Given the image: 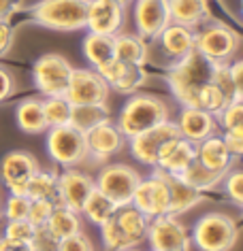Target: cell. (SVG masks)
Masks as SVG:
<instances>
[{
  "mask_svg": "<svg viewBox=\"0 0 243 251\" xmlns=\"http://www.w3.org/2000/svg\"><path fill=\"white\" fill-rule=\"evenodd\" d=\"M179 134V128L177 124L173 122H162L158 126H154L152 130L143 132L135 139H130V151L139 162L147 166H156L158 164V153L164 143H169L171 139H177Z\"/></svg>",
  "mask_w": 243,
  "mask_h": 251,
  "instance_id": "4fadbf2b",
  "label": "cell"
},
{
  "mask_svg": "<svg viewBox=\"0 0 243 251\" xmlns=\"http://www.w3.org/2000/svg\"><path fill=\"white\" fill-rule=\"evenodd\" d=\"M45 226L62 241V238H68V236H73V234H79V232H81V217H79L77 211L58 204L54 209L52 217H49V222Z\"/></svg>",
  "mask_w": 243,
  "mask_h": 251,
  "instance_id": "f546056e",
  "label": "cell"
},
{
  "mask_svg": "<svg viewBox=\"0 0 243 251\" xmlns=\"http://www.w3.org/2000/svg\"><path fill=\"white\" fill-rule=\"evenodd\" d=\"M124 251H136V249H133V247H130V249H124Z\"/></svg>",
  "mask_w": 243,
  "mask_h": 251,
  "instance_id": "816d5d0a",
  "label": "cell"
},
{
  "mask_svg": "<svg viewBox=\"0 0 243 251\" xmlns=\"http://www.w3.org/2000/svg\"><path fill=\"white\" fill-rule=\"evenodd\" d=\"M34 230H36V226L32 222H28V219H11L7 224V228H4V238L28 245L34 236Z\"/></svg>",
  "mask_w": 243,
  "mask_h": 251,
  "instance_id": "d590c367",
  "label": "cell"
},
{
  "mask_svg": "<svg viewBox=\"0 0 243 251\" xmlns=\"http://www.w3.org/2000/svg\"><path fill=\"white\" fill-rule=\"evenodd\" d=\"M124 4L117 0H88L85 28L92 34L115 36L124 26Z\"/></svg>",
  "mask_w": 243,
  "mask_h": 251,
  "instance_id": "5bb4252c",
  "label": "cell"
},
{
  "mask_svg": "<svg viewBox=\"0 0 243 251\" xmlns=\"http://www.w3.org/2000/svg\"><path fill=\"white\" fill-rule=\"evenodd\" d=\"M182 181H186L190 187H194V190L203 192V190H209V187L217 185L224 177V173H216V171H209L207 166H203L198 160H194L192 164L186 168L182 175H177Z\"/></svg>",
  "mask_w": 243,
  "mask_h": 251,
  "instance_id": "1f68e13d",
  "label": "cell"
},
{
  "mask_svg": "<svg viewBox=\"0 0 243 251\" xmlns=\"http://www.w3.org/2000/svg\"><path fill=\"white\" fill-rule=\"evenodd\" d=\"M26 196L30 200H54L58 204V175L39 168L26 183Z\"/></svg>",
  "mask_w": 243,
  "mask_h": 251,
  "instance_id": "4dcf8cb0",
  "label": "cell"
},
{
  "mask_svg": "<svg viewBox=\"0 0 243 251\" xmlns=\"http://www.w3.org/2000/svg\"><path fill=\"white\" fill-rule=\"evenodd\" d=\"M194 160H196L194 143H190L188 139H184V136H177V139H171L169 143L162 145L160 153H158V164L156 166H160L164 175L177 177V175H182Z\"/></svg>",
  "mask_w": 243,
  "mask_h": 251,
  "instance_id": "ffe728a7",
  "label": "cell"
},
{
  "mask_svg": "<svg viewBox=\"0 0 243 251\" xmlns=\"http://www.w3.org/2000/svg\"><path fill=\"white\" fill-rule=\"evenodd\" d=\"M28 211H30V198L28 196H20V194H11L4 206V215L11 219H28Z\"/></svg>",
  "mask_w": 243,
  "mask_h": 251,
  "instance_id": "60d3db41",
  "label": "cell"
},
{
  "mask_svg": "<svg viewBox=\"0 0 243 251\" xmlns=\"http://www.w3.org/2000/svg\"><path fill=\"white\" fill-rule=\"evenodd\" d=\"M226 192L233 202L243 206V171L230 173L226 177Z\"/></svg>",
  "mask_w": 243,
  "mask_h": 251,
  "instance_id": "b9f144b4",
  "label": "cell"
},
{
  "mask_svg": "<svg viewBox=\"0 0 243 251\" xmlns=\"http://www.w3.org/2000/svg\"><path fill=\"white\" fill-rule=\"evenodd\" d=\"M115 211H117V204L111 198L105 196L101 190H96V187L90 192V196L83 202V209H81V213L96 226H103L105 222H109Z\"/></svg>",
  "mask_w": 243,
  "mask_h": 251,
  "instance_id": "f1b7e54d",
  "label": "cell"
},
{
  "mask_svg": "<svg viewBox=\"0 0 243 251\" xmlns=\"http://www.w3.org/2000/svg\"><path fill=\"white\" fill-rule=\"evenodd\" d=\"M166 4H169V15L173 24L196 28L209 17L207 0H166Z\"/></svg>",
  "mask_w": 243,
  "mask_h": 251,
  "instance_id": "cb8c5ba5",
  "label": "cell"
},
{
  "mask_svg": "<svg viewBox=\"0 0 243 251\" xmlns=\"http://www.w3.org/2000/svg\"><path fill=\"white\" fill-rule=\"evenodd\" d=\"M105 119H109L107 104H105V106H73L71 122H68V124L85 134L88 130H92L94 126L105 122Z\"/></svg>",
  "mask_w": 243,
  "mask_h": 251,
  "instance_id": "d6a6232c",
  "label": "cell"
},
{
  "mask_svg": "<svg viewBox=\"0 0 243 251\" xmlns=\"http://www.w3.org/2000/svg\"><path fill=\"white\" fill-rule=\"evenodd\" d=\"M54 200H30V211H28V222H32L36 228L39 226H45L52 217V213L55 209Z\"/></svg>",
  "mask_w": 243,
  "mask_h": 251,
  "instance_id": "f35d334b",
  "label": "cell"
},
{
  "mask_svg": "<svg viewBox=\"0 0 243 251\" xmlns=\"http://www.w3.org/2000/svg\"><path fill=\"white\" fill-rule=\"evenodd\" d=\"M73 66L68 64V60L60 53H45L34 62L32 77L34 85L39 87L41 94L45 96H64L68 79H71Z\"/></svg>",
  "mask_w": 243,
  "mask_h": 251,
  "instance_id": "9c48e42d",
  "label": "cell"
},
{
  "mask_svg": "<svg viewBox=\"0 0 243 251\" xmlns=\"http://www.w3.org/2000/svg\"><path fill=\"white\" fill-rule=\"evenodd\" d=\"M83 55L96 71L107 66L109 62L115 60V47H113V36H103V34H88L83 39Z\"/></svg>",
  "mask_w": 243,
  "mask_h": 251,
  "instance_id": "484cf974",
  "label": "cell"
},
{
  "mask_svg": "<svg viewBox=\"0 0 243 251\" xmlns=\"http://www.w3.org/2000/svg\"><path fill=\"white\" fill-rule=\"evenodd\" d=\"M0 251H30L28 245L9 241V238H0Z\"/></svg>",
  "mask_w": 243,
  "mask_h": 251,
  "instance_id": "681fc988",
  "label": "cell"
},
{
  "mask_svg": "<svg viewBox=\"0 0 243 251\" xmlns=\"http://www.w3.org/2000/svg\"><path fill=\"white\" fill-rule=\"evenodd\" d=\"M32 20L43 28L73 32L85 28L88 0H41L32 7Z\"/></svg>",
  "mask_w": 243,
  "mask_h": 251,
  "instance_id": "277c9868",
  "label": "cell"
},
{
  "mask_svg": "<svg viewBox=\"0 0 243 251\" xmlns=\"http://www.w3.org/2000/svg\"><path fill=\"white\" fill-rule=\"evenodd\" d=\"M141 177L136 175L135 168L126 164H109L98 173L96 179V190H101L105 196L111 198L117 206L133 202V194L139 185Z\"/></svg>",
  "mask_w": 243,
  "mask_h": 251,
  "instance_id": "30bf717a",
  "label": "cell"
},
{
  "mask_svg": "<svg viewBox=\"0 0 243 251\" xmlns=\"http://www.w3.org/2000/svg\"><path fill=\"white\" fill-rule=\"evenodd\" d=\"M226 104H228L226 98L222 96V92L214 83H205L198 87L196 98H194V109H201L205 113H209V115H220Z\"/></svg>",
  "mask_w": 243,
  "mask_h": 251,
  "instance_id": "e575fe53",
  "label": "cell"
},
{
  "mask_svg": "<svg viewBox=\"0 0 243 251\" xmlns=\"http://www.w3.org/2000/svg\"><path fill=\"white\" fill-rule=\"evenodd\" d=\"M36 171H39V162L28 151H9L0 162L2 181L7 183L11 194H20V196H26V183Z\"/></svg>",
  "mask_w": 243,
  "mask_h": 251,
  "instance_id": "2e32d148",
  "label": "cell"
},
{
  "mask_svg": "<svg viewBox=\"0 0 243 251\" xmlns=\"http://www.w3.org/2000/svg\"><path fill=\"white\" fill-rule=\"evenodd\" d=\"M160 45L164 49L166 55L175 60H182L184 55H188L194 49V30L182 24H169L162 32L158 34Z\"/></svg>",
  "mask_w": 243,
  "mask_h": 251,
  "instance_id": "7402d4cb",
  "label": "cell"
},
{
  "mask_svg": "<svg viewBox=\"0 0 243 251\" xmlns=\"http://www.w3.org/2000/svg\"><path fill=\"white\" fill-rule=\"evenodd\" d=\"M11 45H13V28L9 22H0V58L9 53Z\"/></svg>",
  "mask_w": 243,
  "mask_h": 251,
  "instance_id": "bcb514c9",
  "label": "cell"
},
{
  "mask_svg": "<svg viewBox=\"0 0 243 251\" xmlns=\"http://www.w3.org/2000/svg\"><path fill=\"white\" fill-rule=\"evenodd\" d=\"M47 151L62 166H77L88 158V141L85 134L71 124L58 126L47 132Z\"/></svg>",
  "mask_w": 243,
  "mask_h": 251,
  "instance_id": "52a82bcc",
  "label": "cell"
},
{
  "mask_svg": "<svg viewBox=\"0 0 243 251\" xmlns=\"http://www.w3.org/2000/svg\"><path fill=\"white\" fill-rule=\"evenodd\" d=\"M94 181L81 171H64L58 175V204L68 206V209L81 213L85 198L90 196V192L94 190Z\"/></svg>",
  "mask_w": 243,
  "mask_h": 251,
  "instance_id": "e0dca14e",
  "label": "cell"
},
{
  "mask_svg": "<svg viewBox=\"0 0 243 251\" xmlns=\"http://www.w3.org/2000/svg\"><path fill=\"white\" fill-rule=\"evenodd\" d=\"M147 224L149 219L143 215L133 204L117 206L113 217L101 226L103 243L107 251H124L135 247L147 236Z\"/></svg>",
  "mask_w": 243,
  "mask_h": 251,
  "instance_id": "7a4b0ae2",
  "label": "cell"
},
{
  "mask_svg": "<svg viewBox=\"0 0 243 251\" xmlns=\"http://www.w3.org/2000/svg\"><path fill=\"white\" fill-rule=\"evenodd\" d=\"M166 179H169V213L171 215L186 213L201 200V192L194 190V187H190L179 177L166 175Z\"/></svg>",
  "mask_w": 243,
  "mask_h": 251,
  "instance_id": "83f0119b",
  "label": "cell"
},
{
  "mask_svg": "<svg viewBox=\"0 0 243 251\" xmlns=\"http://www.w3.org/2000/svg\"><path fill=\"white\" fill-rule=\"evenodd\" d=\"M15 92V79L4 66H0V102H4L7 98L13 96Z\"/></svg>",
  "mask_w": 243,
  "mask_h": 251,
  "instance_id": "f6af8a7d",
  "label": "cell"
},
{
  "mask_svg": "<svg viewBox=\"0 0 243 251\" xmlns=\"http://www.w3.org/2000/svg\"><path fill=\"white\" fill-rule=\"evenodd\" d=\"M171 24L166 0H136L135 2V26L143 41L158 39V34Z\"/></svg>",
  "mask_w": 243,
  "mask_h": 251,
  "instance_id": "9a60e30c",
  "label": "cell"
},
{
  "mask_svg": "<svg viewBox=\"0 0 243 251\" xmlns=\"http://www.w3.org/2000/svg\"><path fill=\"white\" fill-rule=\"evenodd\" d=\"M130 204L139 209L147 219L166 215L169 213V179L166 175L158 173L147 179H141Z\"/></svg>",
  "mask_w": 243,
  "mask_h": 251,
  "instance_id": "8fae6325",
  "label": "cell"
},
{
  "mask_svg": "<svg viewBox=\"0 0 243 251\" xmlns=\"http://www.w3.org/2000/svg\"><path fill=\"white\" fill-rule=\"evenodd\" d=\"M58 251H92V243L85 234H73L68 238H62Z\"/></svg>",
  "mask_w": 243,
  "mask_h": 251,
  "instance_id": "7bdbcfd3",
  "label": "cell"
},
{
  "mask_svg": "<svg viewBox=\"0 0 243 251\" xmlns=\"http://www.w3.org/2000/svg\"><path fill=\"white\" fill-rule=\"evenodd\" d=\"M230 77H233V83L237 90V100L243 102V60L230 64Z\"/></svg>",
  "mask_w": 243,
  "mask_h": 251,
  "instance_id": "7dc6e473",
  "label": "cell"
},
{
  "mask_svg": "<svg viewBox=\"0 0 243 251\" xmlns=\"http://www.w3.org/2000/svg\"><path fill=\"white\" fill-rule=\"evenodd\" d=\"M220 124L224 126V130H233V128H243V102L235 100L228 102L220 113Z\"/></svg>",
  "mask_w": 243,
  "mask_h": 251,
  "instance_id": "ab89813d",
  "label": "cell"
},
{
  "mask_svg": "<svg viewBox=\"0 0 243 251\" xmlns=\"http://www.w3.org/2000/svg\"><path fill=\"white\" fill-rule=\"evenodd\" d=\"M15 119H17L20 130L26 134H41L45 130H49L45 122V113H43V100L30 98V100L20 102V106L15 111Z\"/></svg>",
  "mask_w": 243,
  "mask_h": 251,
  "instance_id": "d4e9b609",
  "label": "cell"
},
{
  "mask_svg": "<svg viewBox=\"0 0 243 251\" xmlns=\"http://www.w3.org/2000/svg\"><path fill=\"white\" fill-rule=\"evenodd\" d=\"M196 160L201 162L203 166H207L209 171H216V173H224L230 168V162H233V155L228 153L226 149V143L220 136L211 134L207 136L205 141L198 143L196 147Z\"/></svg>",
  "mask_w": 243,
  "mask_h": 251,
  "instance_id": "603a6c76",
  "label": "cell"
},
{
  "mask_svg": "<svg viewBox=\"0 0 243 251\" xmlns=\"http://www.w3.org/2000/svg\"><path fill=\"white\" fill-rule=\"evenodd\" d=\"M237 47L239 36L222 24H205L198 32H194V49L214 64H226L237 53Z\"/></svg>",
  "mask_w": 243,
  "mask_h": 251,
  "instance_id": "ba28073f",
  "label": "cell"
},
{
  "mask_svg": "<svg viewBox=\"0 0 243 251\" xmlns=\"http://www.w3.org/2000/svg\"><path fill=\"white\" fill-rule=\"evenodd\" d=\"M58 247H60V238L55 236L47 226H39V228L34 230L32 241L28 243L30 251H58Z\"/></svg>",
  "mask_w": 243,
  "mask_h": 251,
  "instance_id": "74e56055",
  "label": "cell"
},
{
  "mask_svg": "<svg viewBox=\"0 0 243 251\" xmlns=\"http://www.w3.org/2000/svg\"><path fill=\"white\" fill-rule=\"evenodd\" d=\"M64 98L73 106H105L109 98V85L98 71L73 68Z\"/></svg>",
  "mask_w": 243,
  "mask_h": 251,
  "instance_id": "8992f818",
  "label": "cell"
},
{
  "mask_svg": "<svg viewBox=\"0 0 243 251\" xmlns=\"http://www.w3.org/2000/svg\"><path fill=\"white\" fill-rule=\"evenodd\" d=\"M224 143H226V149H228L230 155L241 158L243 155V128L226 130V134H224Z\"/></svg>",
  "mask_w": 243,
  "mask_h": 251,
  "instance_id": "ee69618b",
  "label": "cell"
},
{
  "mask_svg": "<svg viewBox=\"0 0 243 251\" xmlns=\"http://www.w3.org/2000/svg\"><path fill=\"white\" fill-rule=\"evenodd\" d=\"M162 122H169V106L164 100L139 94L124 104L120 119H117V128L124 134V139H135Z\"/></svg>",
  "mask_w": 243,
  "mask_h": 251,
  "instance_id": "3957f363",
  "label": "cell"
},
{
  "mask_svg": "<svg viewBox=\"0 0 243 251\" xmlns=\"http://www.w3.org/2000/svg\"><path fill=\"white\" fill-rule=\"evenodd\" d=\"M85 141H88V155H92L98 162L115 155L124 147V134L109 119H105V122L94 126L92 130H88L85 132Z\"/></svg>",
  "mask_w": 243,
  "mask_h": 251,
  "instance_id": "ac0fdd59",
  "label": "cell"
},
{
  "mask_svg": "<svg viewBox=\"0 0 243 251\" xmlns=\"http://www.w3.org/2000/svg\"><path fill=\"white\" fill-rule=\"evenodd\" d=\"M117 2H122V4H126V0H117Z\"/></svg>",
  "mask_w": 243,
  "mask_h": 251,
  "instance_id": "f907efd6",
  "label": "cell"
},
{
  "mask_svg": "<svg viewBox=\"0 0 243 251\" xmlns=\"http://www.w3.org/2000/svg\"><path fill=\"white\" fill-rule=\"evenodd\" d=\"M192 241L201 251H230L237 241V226L224 213H209L194 226Z\"/></svg>",
  "mask_w": 243,
  "mask_h": 251,
  "instance_id": "5b68a950",
  "label": "cell"
},
{
  "mask_svg": "<svg viewBox=\"0 0 243 251\" xmlns=\"http://www.w3.org/2000/svg\"><path fill=\"white\" fill-rule=\"evenodd\" d=\"M22 9V0H0V22H9Z\"/></svg>",
  "mask_w": 243,
  "mask_h": 251,
  "instance_id": "c3c4849f",
  "label": "cell"
},
{
  "mask_svg": "<svg viewBox=\"0 0 243 251\" xmlns=\"http://www.w3.org/2000/svg\"><path fill=\"white\" fill-rule=\"evenodd\" d=\"M241 13H243V0H241Z\"/></svg>",
  "mask_w": 243,
  "mask_h": 251,
  "instance_id": "f5cc1de1",
  "label": "cell"
},
{
  "mask_svg": "<svg viewBox=\"0 0 243 251\" xmlns=\"http://www.w3.org/2000/svg\"><path fill=\"white\" fill-rule=\"evenodd\" d=\"M211 83H214L217 90L222 92V96L226 98V102H235V100H237V90H235L233 77H230V66L228 64H216Z\"/></svg>",
  "mask_w": 243,
  "mask_h": 251,
  "instance_id": "8d00e7d4",
  "label": "cell"
},
{
  "mask_svg": "<svg viewBox=\"0 0 243 251\" xmlns=\"http://www.w3.org/2000/svg\"><path fill=\"white\" fill-rule=\"evenodd\" d=\"M71 111L73 104L64 96H49L47 100H43V113H45L47 128L66 126L71 122Z\"/></svg>",
  "mask_w": 243,
  "mask_h": 251,
  "instance_id": "836d02e7",
  "label": "cell"
},
{
  "mask_svg": "<svg viewBox=\"0 0 243 251\" xmlns=\"http://www.w3.org/2000/svg\"><path fill=\"white\" fill-rule=\"evenodd\" d=\"M147 238L152 243L154 251H188L190 249L188 232L171 213L149 219Z\"/></svg>",
  "mask_w": 243,
  "mask_h": 251,
  "instance_id": "7c38bea8",
  "label": "cell"
},
{
  "mask_svg": "<svg viewBox=\"0 0 243 251\" xmlns=\"http://www.w3.org/2000/svg\"><path fill=\"white\" fill-rule=\"evenodd\" d=\"M216 64L207 60L198 49H192L188 55H184L182 60H177V64L171 68L169 73V85L175 98L184 106L194 109V98L198 87L205 83H211Z\"/></svg>",
  "mask_w": 243,
  "mask_h": 251,
  "instance_id": "6da1fadb",
  "label": "cell"
},
{
  "mask_svg": "<svg viewBox=\"0 0 243 251\" xmlns=\"http://www.w3.org/2000/svg\"><path fill=\"white\" fill-rule=\"evenodd\" d=\"M113 47H115V58L128 64L143 66L147 60V43L139 34H115L113 36Z\"/></svg>",
  "mask_w": 243,
  "mask_h": 251,
  "instance_id": "4316f807",
  "label": "cell"
},
{
  "mask_svg": "<svg viewBox=\"0 0 243 251\" xmlns=\"http://www.w3.org/2000/svg\"><path fill=\"white\" fill-rule=\"evenodd\" d=\"M98 75L107 81L109 90L113 87V90L120 94H133L135 90H139L147 79L143 66L128 64V62H122L117 58L113 62H109L107 66H103L101 71H98Z\"/></svg>",
  "mask_w": 243,
  "mask_h": 251,
  "instance_id": "d6986e66",
  "label": "cell"
},
{
  "mask_svg": "<svg viewBox=\"0 0 243 251\" xmlns=\"http://www.w3.org/2000/svg\"><path fill=\"white\" fill-rule=\"evenodd\" d=\"M177 128L184 139H188L190 143H201L216 132V122H214V115H209V113H205L201 109L184 106L179 122H177Z\"/></svg>",
  "mask_w": 243,
  "mask_h": 251,
  "instance_id": "44dd1931",
  "label": "cell"
}]
</instances>
